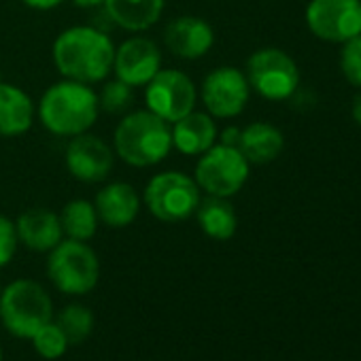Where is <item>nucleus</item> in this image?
Wrapping results in <instances>:
<instances>
[{"label": "nucleus", "mask_w": 361, "mask_h": 361, "mask_svg": "<svg viewBox=\"0 0 361 361\" xmlns=\"http://www.w3.org/2000/svg\"><path fill=\"white\" fill-rule=\"evenodd\" d=\"M115 45L104 30L75 26L54 43V62L64 79L85 85L100 83L113 73Z\"/></svg>", "instance_id": "obj_1"}, {"label": "nucleus", "mask_w": 361, "mask_h": 361, "mask_svg": "<svg viewBox=\"0 0 361 361\" xmlns=\"http://www.w3.org/2000/svg\"><path fill=\"white\" fill-rule=\"evenodd\" d=\"M98 94L79 81L64 79L51 85L39 102L41 123L56 136H79L98 119Z\"/></svg>", "instance_id": "obj_2"}, {"label": "nucleus", "mask_w": 361, "mask_h": 361, "mask_svg": "<svg viewBox=\"0 0 361 361\" xmlns=\"http://www.w3.org/2000/svg\"><path fill=\"white\" fill-rule=\"evenodd\" d=\"M113 147L115 155L130 166H155L172 151L170 123L151 111L128 113L115 128Z\"/></svg>", "instance_id": "obj_3"}, {"label": "nucleus", "mask_w": 361, "mask_h": 361, "mask_svg": "<svg viewBox=\"0 0 361 361\" xmlns=\"http://www.w3.org/2000/svg\"><path fill=\"white\" fill-rule=\"evenodd\" d=\"M0 317L9 334L30 340L45 323L54 321V304L37 281L20 279L0 291Z\"/></svg>", "instance_id": "obj_4"}, {"label": "nucleus", "mask_w": 361, "mask_h": 361, "mask_svg": "<svg viewBox=\"0 0 361 361\" xmlns=\"http://www.w3.org/2000/svg\"><path fill=\"white\" fill-rule=\"evenodd\" d=\"M142 200L147 211L155 219L164 224H176L190 219L196 213L202 198L200 188L192 176L170 170L155 174L149 180Z\"/></svg>", "instance_id": "obj_5"}, {"label": "nucleus", "mask_w": 361, "mask_h": 361, "mask_svg": "<svg viewBox=\"0 0 361 361\" xmlns=\"http://www.w3.org/2000/svg\"><path fill=\"white\" fill-rule=\"evenodd\" d=\"M47 274L51 283L68 295L90 293L100 276V262L92 247L81 240H60L47 259Z\"/></svg>", "instance_id": "obj_6"}, {"label": "nucleus", "mask_w": 361, "mask_h": 361, "mask_svg": "<svg viewBox=\"0 0 361 361\" xmlns=\"http://www.w3.org/2000/svg\"><path fill=\"white\" fill-rule=\"evenodd\" d=\"M249 178V161L238 147L213 145L196 164V183L202 192L217 198L236 196Z\"/></svg>", "instance_id": "obj_7"}, {"label": "nucleus", "mask_w": 361, "mask_h": 361, "mask_svg": "<svg viewBox=\"0 0 361 361\" xmlns=\"http://www.w3.org/2000/svg\"><path fill=\"white\" fill-rule=\"evenodd\" d=\"M247 81L266 100H287L300 87V68L295 60L276 47L255 51L247 62Z\"/></svg>", "instance_id": "obj_8"}, {"label": "nucleus", "mask_w": 361, "mask_h": 361, "mask_svg": "<svg viewBox=\"0 0 361 361\" xmlns=\"http://www.w3.org/2000/svg\"><path fill=\"white\" fill-rule=\"evenodd\" d=\"M198 100V92L194 81L180 71H157L155 77L145 85V102L147 111L155 113L168 123L178 121L194 111Z\"/></svg>", "instance_id": "obj_9"}, {"label": "nucleus", "mask_w": 361, "mask_h": 361, "mask_svg": "<svg viewBox=\"0 0 361 361\" xmlns=\"http://www.w3.org/2000/svg\"><path fill=\"white\" fill-rule=\"evenodd\" d=\"M306 24L325 43H346L361 35V0H310Z\"/></svg>", "instance_id": "obj_10"}, {"label": "nucleus", "mask_w": 361, "mask_h": 361, "mask_svg": "<svg viewBox=\"0 0 361 361\" xmlns=\"http://www.w3.org/2000/svg\"><path fill=\"white\" fill-rule=\"evenodd\" d=\"M247 75L234 66H219L202 81V102L211 117L232 119L238 117L249 102Z\"/></svg>", "instance_id": "obj_11"}, {"label": "nucleus", "mask_w": 361, "mask_h": 361, "mask_svg": "<svg viewBox=\"0 0 361 361\" xmlns=\"http://www.w3.org/2000/svg\"><path fill=\"white\" fill-rule=\"evenodd\" d=\"M113 164L115 153L100 136L83 132L66 147V168L83 183H100L111 174Z\"/></svg>", "instance_id": "obj_12"}, {"label": "nucleus", "mask_w": 361, "mask_h": 361, "mask_svg": "<svg viewBox=\"0 0 361 361\" xmlns=\"http://www.w3.org/2000/svg\"><path fill=\"white\" fill-rule=\"evenodd\" d=\"M159 66H161V54L151 39L132 37L123 41L119 47H115V58H113L115 79L132 87H145L155 77Z\"/></svg>", "instance_id": "obj_13"}, {"label": "nucleus", "mask_w": 361, "mask_h": 361, "mask_svg": "<svg viewBox=\"0 0 361 361\" xmlns=\"http://www.w3.org/2000/svg\"><path fill=\"white\" fill-rule=\"evenodd\" d=\"M164 43L168 51L183 60L202 58L215 43V32L209 22L196 16H180L172 20L164 30Z\"/></svg>", "instance_id": "obj_14"}, {"label": "nucleus", "mask_w": 361, "mask_h": 361, "mask_svg": "<svg viewBox=\"0 0 361 361\" xmlns=\"http://www.w3.org/2000/svg\"><path fill=\"white\" fill-rule=\"evenodd\" d=\"M96 213L109 228H128L140 213V196L130 183H111L96 196Z\"/></svg>", "instance_id": "obj_15"}, {"label": "nucleus", "mask_w": 361, "mask_h": 361, "mask_svg": "<svg viewBox=\"0 0 361 361\" xmlns=\"http://www.w3.org/2000/svg\"><path fill=\"white\" fill-rule=\"evenodd\" d=\"M18 238L30 251H51L64 236L60 215L49 209H28L16 221Z\"/></svg>", "instance_id": "obj_16"}, {"label": "nucleus", "mask_w": 361, "mask_h": 361, "mask_svg": "<svg viewBox=\"0 0 361 361\" xmlns=\"http://www.w3.org/2000/svg\"><path fill=\"white\" fill-rule=\"evenodd\" d=\"M172 147L183 155H202L217 140V126L209 113H188L178 121L170 123Z\"/></svg>", "instance_id": "obj_17"}, {"label": "nucleus", "mask_w": 361, "mask_h": 361, "mask_svg": "<svg viewBox=\"0 0 361 361\" xmlns=\"http://www.w3.org/2000/svg\"><path fill=\"white\" fill-rule=\"evenodd\" d=\"M32 98L18 85L0 81V136H20L32 128Z\"/></svg>", "instance_id": "obj_18"}, {"label": "nucleus", "mask_w": 361, "mask_h": 361, "mask_svg": "<svg viewBox=\"0 0 361 361\" xmlns=\"http://www.w3.org/2000/svg\"><path fill=\"white\" fill-rule=\"evenodd\" d=\"M104 13L123 30H149L164 11V0H104Z\"/></svg>", "instance_id": "obj_19"}, {"label": "nucleus", "mask_w": 361, "mask_h": 361, "mask_svg": "<svg viewBox=\"0 0 361 361\" xmlns=\"http://www.w3.org/2000/svg\"><path fill=\"white\" fill-rule=\"evenodd\" d=\"M285 147L283 132L266 121H255L240 130L238 149L249 164H270L274 161Z\"/></svg>", "instance_id": "obj_20"}, {"label": "nucleus", "mask_w": 361, "mask_h": 361, "mask_svg": "<svg viewBox=\"0 0 361 361\" xmlns=\"http://www.w3.org/2000/svg\"><path fill=\"white\" fill-rule=\"evenodd\" d=\"M196 217L200 230L213 240H230L236 234L238 217L228 198L209 196L207 200H200Z\"/></svg>", "instance_id": "obj_21"}, {"label": "nucleus", "mask_w": 361, "mask_h": 361, "mask_svg": "<svg viewBox=\"0 0 361 361\" xmlns=\"http://www.w3.org/2000/svg\"><path fill=\"white\" fill-rule=\"evenodd\" d=\"M98 221L100 219H98L96 207L87 200H73L60 213L62 232L71 240H81V243L90 240L98 230Z\"/></svg>", "instance_id": "obj_22"}, {"label": "nucleus", "mask_w": 361, "mask_h": 361, "mask_svg": "<svg viewBox=\"0 0 361 361\" xmlns=\"http://www.w3.org/2000/svg\"><path fill=\"white\" fill-rule=\"evenodd\" d=\"M56 325L62 329L68 344H81L90 338V334L94 329V314L87 306L71 304L58 314Z\"/></svg>", "instance_id": "obj_23"}, {"label": "nucleus", "mask_w": 361, "mask_h": 361, "mask_svg": "<svg viewBox=\"0 0 361 361\" xmlns=\"http://www.w3.org/2000/svg\"><path fill=\"white\" fill-rule=\"evenodd\" d=\"M134 102V87L115 79L102 85L98 94V106L111 115H121L126 113Z\"/></svg>", "instance_id": "obj_24"}, {"label": "nucleus", "mask_w": 361, "mask_h": 361, "mask_svg": "<svg viewBox=\"0 0 361 361\" xmlns=\"http://www.w3.org/2000/svg\"><path fill=\"white\" fill-rule=\"evenodd\" d=\"M30 340H32L37 353L45 359H60L68 348V340L62 334V329L56 325V321L45 323Z\"/></svg>", "instance_id": "obj_25"}, {"label": "nucleus", "mask_w": 361, "mask_h": 361, "mask_svg": "<svg viewBox=\"0 0 361 361\" xmlns=\"http://www.w3.org/2000/svg\"><path fill=\"white\" fill-rule=\"evenodd\" d=\"M340 71L350 85L361 87V35L342 43Z\"/></svg>", "instance_id": "obj_26"}, {"label": "nucleus", "mask_w": 361, "mask_h": 361, "mask_svg": "<svg viewBox=\"0 0 361 361\" xmlns=\"http://www.w3.org/2000/svg\"><path fill=\"white\" fill-rule=\"evenodd\" d=\"M18 245H20V238H18L16 221L0 215V268H5L16 257Z\"/></svg>", "instance_id": "obj_27"}, {"label": "nucleus", "mask_w": 361, "mask_h": 361, "mask_svg": "<svg viewBox=\"0 0 361 361\" xmlns=\"http://www.w3.org/2000/svg\"><path fill=\"white\" fill-rule=\"evenodd\" d=\"M22 3L30 9H37V11H49V9L60 7L64 0H22Z\"/></svg>", "instance_id": "obj_28"}, {"label": "nucleus", "mask_w": 361, "mask_h": 361, "mask_svg": "<svg viewBox=\"0 0 361 361\" xmlns=\"http://www.w3.org/2000/svg\"><path fill=\"white\" fill-rule=\"evenodd\" d=\"M238 140H240V128L236 126H230L221 132V145H228V147H238Z\"/></svg>", "instance_id": "obj_29"}, {"label": "nucleus", "mask_w": 361, "mask_h": 361, "mask_svg": "<svg viewBox=\"0 0 361 361\" xmlns=\"http://www.w3.org/2000/svg\"><path fill=\"white\" fill-rule=\"evenodd\" d=\"M73 3L81 9H96L104 3V0H73Z\"/></svg>", "instance_id": "obj_30"}, {"label": "nucleus", "mask_w": 361, "mask_h": 361, "mask_svg": "<svg viewBox=\"0 0 361 361\" xmlns=\"http://www.w3.org/2000/svg\"><path fill=\"white\" fill-rule=\"evenodd\" d=\"M353 119L357 121V126H361V94L353 100Z\"/></svg>", "instance_id": "obj_31"}, {"label": "nucleus", "mask_w": 361, "mask_h": 361, "mask_svg": "<svg viewBox=\"0 0 361 361\" xmlns=\"http://www.w3.org/2000/svg\"><path fill=\"white\" fill-rule=\"evenodd\" d=\"M0 361H3V346H0Z\"/></svg>", "instance_id": "obj_32"}, {"label": "nucleus", "mask_w": 361, "mask_h": 361, "mask_svg": "<svg viewBox=\"0 0 361 361\" xmlns=\"http://www.w3.org/2000/svg\"><path fill=\"white\" fill-rule=\"evenodd\" d=\"M0 81H3V75H0Z\"/></svg>", "instance_id": "obj_33"}, {"label": "nucleus", "mask_w": 361, "mask_h": 361, "mask_svg": "<svg viewBox=\"0 0 361 361\" xmlns=\"http://www.w3.org/2000/svg\"><path fill=\"white\" fill-rule=\"evenodd\" d=\"M0 291H3V287H0Z\"/></svg>", "instance_id": "obj_34"}]
</instances>
